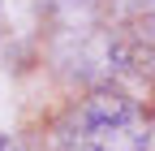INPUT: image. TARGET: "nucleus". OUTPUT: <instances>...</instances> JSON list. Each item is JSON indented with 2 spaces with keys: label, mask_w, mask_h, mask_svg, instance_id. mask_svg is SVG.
<instances>
[{
  "label": "nucleus",
  "mask_w": 155,
  "mask_h": 151,
  "mask_svg": "<svg viewBox=\"0 0 155 151\" xmlns=\"http://www.w3.org/2000/svg\"><path fill=\"white\" fill-rule=\"evenodd\" d=\"M147 147H151L147 112L116 86L78 99L56 134V151H147Z\"/></svg>",
  "instance_id": "obj_1"
},
{
  "label": "nucleus",
  "mask_w": 155,
  "mask_h": 151,
  "mask_svg": "<svg viewBox=\"0 0 155 151\" xmlns=\"http://www.w3.org/2000/svg\"><path fill=\"white\" fill-rule=\"evenodd\" d=\"M0 151H30L22 138H13V134H5V129H0Z\"/></svg>",
  "instance_id": "obj_2"
},
{
  "label": "nucleus",
  "mask_w": 155,
  "mask_h": 151,
  "mask_svg": "<svg viewBox=\"0 0 155 151\" xmlns=\"http://www.w3.org/2000/svg\"><path fill=\"white\" fill-rule=\"evenodd\" d=\"M142 22H147V30L155 35V0H142Z\"/></svg>",
  "instance_id": "obj_3"
}]
</instances>
